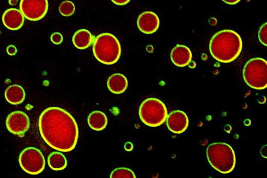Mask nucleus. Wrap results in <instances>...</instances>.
I'll return each mask as SVG.
<instances>
[{"label": "nucleus", "mask_w": 267, "mask_h": 178, "mask_svg": "<svg viewBox=\"0 0 267 178\" xmlns=\"http://www.w3.org/2000/svg\"><path fill=\"white\" fill-rule=\"evenodd\" d=\"M48 165L54 171H61L67 167L66 157L59 152H53L48 156Z\"/></svg>", "instance_id": "a211bd4d"}, {"label": "nucleus", "mask_w": 267, "mask_h": 178, "mask_svg": "<svg viewBox=\"0 0 267 178\" xmlns=\"http://www.w3.org/2000/svg\"><path fill=\"white\" fill-rule=\"evenodd\" d=\"M133 149L134 146L132 142H127V143L125 145V149L126 151L129 152L132 151Z\"/></svg>", "instance_id": "b1692460"}, {"label": "nucleus", "mask_w": 267, "mask_h": 178, "mask_svg": "<svg viewBox=\"0 0 267 178\" xmlns=\"http://www.w3.org/2000/svg\"><path fill=\"white\" fill-rule=\"evenodd\" d=\"M19 164L28 174L38 175L45 169V159L41 151L35 147H28L20 154Z\"/></svg>", "instance_id": "0eeeda50"}, {"label": "nucleus", "mask_w": 267, "mask_h": 178, "mask_svg": "<svg viewBox=\"0 0 267 178\" xmlns=\"http://www.w3.org/2000/svg\"><path fill=\"white\" fill-rule=\"evenodd\" d=\"M88 123L90 128L100 131L107 128L108 121L107 115L103 112L94 111L89 115Z\"/></svg>", "instance_id": "f3484780"}, {"label": "nucleus", "mask_w": 267, "mask_h": 178, "mask_svg": "<svg viewBox=\"0 0 267 178\" xmlns=\"http://www.w3.org/2000/svg\"><path fill=\"white\" fill-rule=\"evenodd\" d=\"M5 97L9 104L19 105L23 103L25 98V90L21 86H9L5 91Z\"/></svg>", "instance_id": "dca6fc26"}, {"label": "nucleus", "mask_w": 267, "mask_h": 178, "mask_svg": "<svg viewBox=\"0 0 267 178\" xmlns=\"http://www.w3.org/2000/svg\"><path fill=\"white\" fill-rule=\"evenodd\" d=\"M189 125L188 116L183 111H173L168 116V128L173 133L180 134L184 133Z\"/></svg>", "instance_id": "9d476101"}, {"label": "nucleus", "mask_w": 267, "mask_h": 178, "mask_svg": "<svg viewBox=\"0 0 267 178\" xmlns=\"http://www.w3.org/2000/svg\"><path fill=\"white\" fill-rule=\"evenodd\" d=\"M223 2L228 4L234 5L239 3L240 0H237V1H234V0H233V1H226V0H223Z\"/></svg>", "instance_id": "cd10ccee"}, {"label": "nucleus", "mask_w": 267, "mask_h": 178, "mask_svg": "<svg viewBox=\"0 0 267 178\" xmlns=\"http://www.w3.org/2000/svg\"><path fill=\"white\" fill-rule=\"evenodd\" d=\"M243 78L247 85L255 90L267 88V62L256 57L247 62L243 71Z\"/></svg>", "instance_id": "423d86ee"}, {"label": "nucleus", "mask_w": 267, "mask_h": 178, "mask_svg": "<svg viewBox=\"0 0 267 178\" xmlns=\"http://www.w3.org/2000/svg\"><path fill=\"white\" fill-rule=\"evenodd\" d=\"M259 39L260 42L267 46V23H265L259 29L258 33Z\"/></svg>", "instance_id": "412c9836"}, {"label": "nucleus", "mask_w": 267, "mask_h": 178, "mask_svg": "<svg viewBox=\"0 0 267 178\" xmlns=\"http://www.w3.org/2000/svg\"><path fill=\"white\" fill-rule=\"evenodd\" d=\"M3 23L7 29L17 30L23 26L24 16L22 12L17 9H8L3 14Z\"/></svg>", "instance_id": "ddd939ff"}, {"label": "nucleus", "mask_w": 267, "mask_h": 178, "mask_svg": "<svg viewBox=\"0 0 267 178\" xmlns=\"http://www.w3.org/2000/svg\"><path fill=\"white\" fill-rule=\"evenodd\" d=\"M7 52L9 55H15L17 53V49L14 45H9L7 48Z\"/></svg>", "instance_id": "5701e85b"}, {"label": "nucleus", "mask_w": 267, "mask_h": 178, "mask_svg": "<svg viewBox=\"0 0 267 178\" xmlns=\"http://www.w3.org/2000/svg\"><path fill=\"white\" fill-rule=\"evenodd\" d=\"M94 37L87 29H80L75 32L73 37L74 47L80 50L88 48L93 42Z\"/></svg>", "instance_id": "2eb2a0df"}, {"label": "nucleus", "mask_w": 267, "mask_h": 178, "mask_svg": "<svg viewBox=\"0 0 267 178\" xmlns=\"http://www.w3.org/2000/svg\"><path fill=\"white\" fill-rule=\"evenodd\" d=\"M17 3V1H9V4L12 5V6H13V5L16 4Z\"/></svg>", "instance_id": "2f4dec72"}, {"label": "nucleus", "mask_w": 267, "mask_h": 178, "mask_svg": "<svg viewBox=\"0 0 267 178\" xmlns=\"http://www.w3.org/2000/svg\"><path fill=\"white\" fill-rule=\"evenodd\" d=\"M38 126L43 139L52 149L67 152L76 146L78 127L67 111L58 107L45 109L39 116Z\"/></svg>", "instance_id": "f257e3e1"}, {"label": "nucleus", "mask_w": 267, "mask_h": 178, "mask_svg": "<svg viewBox=\"0 0 267 178\" xmlns=\"http://www.w3.org/2000/svg\"><path fill=\"white\" fill-rule=\"evenodd\" d=\"M209 23L210 25H212V26H215V25L218 23L217 19L215 18H211L210 19Z\"/></svg>", "instance_id": "bb28decb"}, {"label": "nucleus", "mask_w": 267, "mask_h": 178, "mask_svg": "<svg viewBox=\"0 0 267 178\" xmlns=\"http://www.w3.org/2000/svg\"><path fill=\"white\" fill-rule=\"evenodd\" d=\"M50 39L54 44L59 45L63 43V36L60 33H54L50 37Z\"/></svg>", "instance_id": "4be33fe9"}, {"label": "nucleus", "mask_w": 267, "mask_h": 178, "mask_svg": "<svg viewBox=\"0 0 267 178\" xmlns=\"http://www.w3.org/2000/svg\"><path fill=\"white\" fill-rule=\"evenodd\" d=\"M224 130L227 132V133H230L232 130L231 126L230 125H226L224 128Z\"/></svg>", "instance_id": "c85d7f7f"}, {"label": "nucleus", "mask_w": 267, "mask_h": 178, "mask_svg": "<svg viewBox=\"0 0 267 178\" xmlns=\"http://www.w3.org/2000/svg\"><path fill=\"white\" fill-rule=\"evenodd\" d=\"M112 2H113L115 4L118 5V6H125L126 4H128L130 1L129 0H127V1H114L113 0Z\"/></svg>", "instance_id": "393cba45"}, {"label": "nucleus", "mask_w": 267, "mask_h": 178, "mask_svg": "<svg viewBox=\"0 0 267 178\" xmlns=\"http://www.w3.org/2000/svg\"><path fill=\"white\" fill-rule=\"evenodd\" d=\"M244 124L246 126H250L251 124V122L250 120L247 119L244 121Z\"/></svg>", "instance_id": "c756f323"}, {"label": "nucleus", "mask_w": 267, "mask_h": 178, "mask_svg": "<svg viewBox=\"0 0 267 178\" xmlns=\"http://www.w3.org/2000/svg\"><path fill=\"white\" fill-rule=\"evenodd\" d=\"M171 60L178 67H187L191 62L193 54L188 47L182 45H177L171 53Z\"/></svg>", "instance_id": "f8f14e48"}, {"label": "nucleus", "mask_w": 267, "mask_h": 178, "mask_svg": "<svg viewBox=\"0 0 267 178\" xmlns=\"http://www.w3.org/2000/svg\"><path fill=\"white\" fill-rule=\"evenodd\" d=\"M139 115L144 124L154 128L163 124L168 116L165 104L162 101L155 98L146 99L141 104Z\"/></svg>", "instance_id": "39448f33"}, {"label": "nucleus", "mask_w": 267, "mask_h": 178, "mask_svg": "<svg viewBox=\"0 0 267 178\" xmlns=\"http://www.w3.org/2000/svg\"><path fill=\"white\" fill-rule=\"evenodd\" d=\"M6 126L11 133L22 136L29 129V116L21 111L12 112L7 117Z\"/></svg>", "instance_id": "1a4fd4ad"}, {"label": "nucleus", "mask_w": 267, "mask_h": 178, "mask_svg": "<svg viewBox=\"0 0 267 178\" xmlns=\"http://www.w3.org/2000/svg\"><path fill=\"white\" fill-rule=\"evenodd\" d=\"M59 11L63 16H71L75 11L74 4L72 2L65 1L60 4Z\"/></svg>", "instance_id": "aec40b11"}, {"label": "nucleus", "mask_w": 267, "mask_h": 178, "mask_svg": "<svg viewBox=\"0 0 267 178\" xmlns=\"http://www.w3.org/2000/svg\"><path fill=\"white\" fill-rule=\"evenodd\" d=\"M242 49V39L233 30H220L213 35L210 42V52L220 63L233 62L239 57Z\"/></svg>", "instance_id": "f03ea898"}, {"label": "nucleus", "mask_w": 267, "mask_h": 178, "mask_svg": "<svg viewBox=\"0 0 267 178\" xmlns=\"http://www.w3.org/2000/svg\"><path fill=\"white\" fill-rule=\"evenodd\" d=\"M94 57L105 65H113L118 62L121 55V47L119 40L112 34H100L94 39Z\"/></svg>", "instance_id": "20e7f679"}, {"label": "nucleus", "mask_w": 267, "mask_h": 178, "mask_svg": "<svg viewBox=\"0 0 267 178\" xmlns=\"http://www.w3.org/2000/svg\"><path fill=\"white\" fill-rule=\"evenodd\" d=\"M107 84L111 92L117 95L121 94L128 87V80L124 75L116 73L110 76Z\"/></svg>", "instance_id": "4468645a"}, {"label": "nucleus", "mask_w": 267, "mask_h": 178, "mask_svg": "<svg viewBox=\"0 0 267 178\" xmlns=\"http://www.w3.org/2000/svg\"><path fill=\"white\" fill-rule=\"evenodd\" d=\"M206 154L210 165L221 174H229L234 170L236 155L229 144L223 142L211 144L207 149Z\"/></svg>", "instance_id": "7ed1b4c3"}, {"label": "nucleus", "mask_w": 267, "mask_h": 178, "mask_svg": "<svg viewBox=\"0 0 267 178\" xmlns=\"http://www.w3.org/2000/svg\"><path fill=\"white\" fill-rule=\"evenodd\" d=\"M112 178H136L134 172L128 168L120 167L114 170L110 175Z\"/></svg>", "instance_id": "6ab92c4d"}, {"label": "nucleus", "mask_w": 267, "mask_h": 178, "mask_svg": "<svg viewBox=\"0 0 267 178\" xmlns=\"http://www.w3.org/2000/svg\"><path fill=\"white\" fill-rule=\"evenodd\" d=\"M160 20L155 13L146 11L139 15L137 26L140 32L146 34H152L157 31Z\"/></svg>", "instance_id": "9b49d317"}, {"label": "nucleus", "mask_w": 267, "mask_h": 178, "mask_svg": "<svg viewBox=\"0 0 267 178\" xmlns=\"http://www.w3.org/2000/svg\"><path fill=\"white\" fill-rule=\"evenodd\" d=\"M267 145L264 146L261 149V155L263 156L264 159H267L266 152H267Z\"/></svg>", "instance_id": "a878e982"}, {"label": "nucleus", "mask_w": 267, "mask_h": 178, "mask_svg": "<svg viewBox=\"0 0 267 178\" xmlns=\"http://www.w3.org/2000/svg\"><path fill=\"white\" fill-rule=\"evenodd\" d=\"M147 50L149 53H152L154 50L153 47L150 45L148 46V47H147Z\"/></svg>", "instance_id": "7c9ffc66"}, {"label": "nucleus", "mask_w": 267, "mask_h": 178, "mask_svg": "<svg viewBox=\"0 0 267 178\" xmlns=\"http://www.w3.org/2000/svg\"><path fill=\"white\" fill-rule=\"evenodd\" d=\"M47 0H22L20 11L30 21L37 22L43 18L48 11Z\"/></svg>", "instance_id": "6e6552de"}]
</instances>
